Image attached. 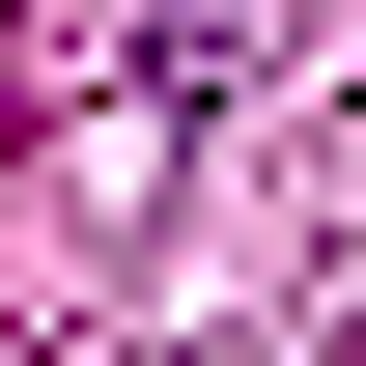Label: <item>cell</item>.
<instances>
[{
  "mask_svg": "<svg viewBox=\"0 0 366 366\" xmlns=\"http://www.w3.org/2000/svg\"><path fill=\"white\" fill-rule=\"evenodd\" d=\"M254 29H282V0H169V29H141V113H197V85H226Z\"/></svg>",
  "mask_w": 366,
  "mask_h": 366,
  "instance_id": "1",
  "label": "cell"
}]
</instances>
